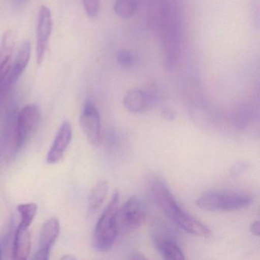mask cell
Here are the masks:
<instances>
[{
	"label": "cell",
	"instance_id": "9a60e30c",
	"mask_svg": "<svg viewBox=\"0 0 260 260\" xmlns=\"http://www.w3.org/2000/svg\"><path fill=\"white\" fill-rule=\"evenodd\" d=\"M17 211L20 215L19 223L31 226L38 213V205L33 202L20 204L17 206Z\"/></svg>",
	"mask_w": 260,
	"mask_h": 260
},
{
	"label": "cell",
	"instance_id": "ba28073f",
	"mask_svg": "<svg viewBox=\"0 0 260 260\" xmlns=\"http://www.w3.org/2000/svg\"><path fill=\"white\" fill-rule=\"evenodd\" d=\"M60 231V220L57 217H51L44 223L41 231L39 249L33 259L48 260L50 258L51 249L55 244Z\"/></svg>",
	"mask_w": 260,
	"mask_h": 260
},
{
	"label": "cell",
	"instance_id": "ac0fdd59",
	"mask_svg": "<svg viewBox=\"0 0 260 260\" xmlns=\"http://www.w3.org/2000/svg\"><path fill=\"white\" fill-rule=\"evenodd\" d=\"M117 61L123 67L132 66L135 62V57L130 51H121L117 55Z\"/></svg>",
	"mask_w": 260,
	"mask_h": 260
},
{
	"label": "cell",
	"instance_id": "52a82bcc",
	"mask_svg": "<svg viewBox=\"0 0 260 260\" xmlns=\"http://www.w3.org/2000/svg\"><path fill=\"white\" fill-rule=\"evenodd\" d=\"M53 28L52 15L46 6H42L39 11L36 41V56L38 64H42L48 49Z\"/></svg>",
	"mask_w": 260,
	"mask_h": 260
},
{
	"label": "cell",
	"instance_id": "7a4b0ae2",
	"mask_svg": "<svg viewBox=\"0 0 260 260\" xmlns=\"http://www.w3.org/2000/svg\"><path fill=\"white\" fill-rule=\"evenodd\" d=\"M119 194L116 191L95 225L92 235V246L98 252L109 250L116 240L119 228Z\"/></svg>",
	"mask_w": 260,
	"mask_h": 260
},
{
	"label": "cell",
	"instance_id": "3957f363",
	"mask_svg": "<svg viewBox=\"0 0 260 260\" xmlns=\"http://www.w3.org/2000/svg\"><path fill=\"white\" fill-rule=\"evenodd\" d=\"M252 203V198L247 194L226 191H209L196 201L199 208L209 211H237L247 208Z\"/></svg>",
	"mask_w": 260,
	"mask_h": 260
},
{
	"label": "cell",
	"instance_id": "44dd1931",
	"mask_svg": "<svg viewBox=\"0 0 260 260\" xmlns=\"http://www.w3.org/2000/svg\"><path fill=\"white\" fill-rule=\"evenodd\" d=\"M28 1H29V0H14V4L15 5L17 6V7H21V6L26 4Z\"/></svg>",
	"mask_w": 260,
	"mask_h": 260
},
{
	"label": "cell",
	"instance_id": "d6986e66",
	"mask_svg": "<svg viewBox=\"0 0 260 260\" xmlns=\"http://www.w3.org/2000/svg\"><path fill=\"white\" fill-rule=\"evenodd\" d=\"M250 232L253 234L254 236H256V237H258L259 236V221L258 220H256V221H254L252 224L250 225Z\"/></svg>",
	"mask_w": 260,
	"mask_h": 260
},
{
	"label": "cell",
	"instance_id": "e0dca14e",
	"mask_svg": "<svg viewBox=\"0 0 260 260\" xmlns=\"http://www.w3.org/2000/svg\"><path fill=\"white\" fill-rule=\"evenodd\" d=\"M85 11L90 18H95L100 13V0H83Z\"/></svg>",
	"mask_w": 260,
	"mask_h": 260
},
{
	"label": "cell",
	"instance_id": "ffe728a7",
	"mask_svg": "<svg viewBox=\"0 0 260 260\" xmlns=\"http://www.w3.org/2000/svg\"><path fill=\"white\" fill-rule=\"evenodd\" d=\"M130 259H145V256L143 255L142 254L139 253V252H134L131 255V256L129 257Z\"/></svg>",
	"mask_w": 260,
	"mask_h": 260
},
{
	"label": "cell",
	"instance_id": "277c9868",
	"mask_svg": "<svg viewBox=\"0 0 260 260\" xmlns=\"http://www.w3.org/2000/svg\"><path fill=\"white\" fill-rule=\"evenodd\" d=\"M41 121V112L36 105H28L19 111L16 118L15 138L17 151L29 141Z\"/></svg>",
	"mask_w": 260,
	"mask_h": 260
},
{
	"label": "cell",
	"instance_id": "6da1fadb",
	"mask_svg": "<svg viewBox=\"0 0 260 260\" xmlns=\"http://www.w3.org/2000/svg\"><path fill=\"white\" fill-rule=\"evenodd\" d=\"M147 188L153 202L179 228L196 237H211V230L179 206L164 181L157 177L150 178Z\"/></svg>",
	"mask_w": 260,
	"mask_h": 260
},
{
	"label": "cell",
	"instance_id": "2e32d148",
	"mask_svg": "<svg viewBox=\"0 0 260 260\" xmlns=\"http://www.w3.org/2000/svg\"><path fill=\"white\" fill-rule=\"evenodd\" d=\"M114 11L119 17L130 19L136 13L137 5L133 0H117Z\"/></svg>",
	"mask_w": 260,
	"mask_h": 260
},
{
	"label": "cell",
	"instance_id": "8fae6325",
	"mask_svg": "<svg viewBox=\"0 0 260 260\" xmlns=\"http://www.w3.org/2000/svg\"><path fill=\"white\" fill-rule=\"evenodd\" d=\"M30 226L19 223L15 231L13 243V258L25 260L29 257L31 251Z\"/></svg>",
	"mask_w": 260,
	"mask_h": 260
},
{
	"label": "cell",
	"instance_id": "7402d4cb",
	"mask_svg": "<svg viewBox=\"0 0 260 260\" xmlns=\"http://www.w3.org/2000/svg\"><path fill=\"white\" fill-rule=\"evenodd\" d=\"M62 259L64 260H74L76 259L75 257L73 256V255H64V256L62 257Z\"/></svg>",
	"mask_w": 260,
	"mask_h": 260
},
{
	"label": "cell",
	"instance_id": "5bb4252c",
	"mask_svg": "<svg viewBox=\"0 0 260 260\" xmlns=\"http://www.w3.org/2000/svg\"><path fill=\"white\" fill-rule=\"evenodd\" d=\"M31 57V44L24 42L18 50L14 60H12L11 70L15 78L18 80L28 66Z\"/></svg>",
	"mask_w": 260,
	"mask_h": 260
},
{
	"label": "cell",
	"instance_id": "8992f818",
	"mask_svg": "<svg viewBox=\"0 0 260 260\" xmlns=\"http://www.w3.org/2000/svg\"><path fill=\"white\" fill-rule=\"evenodd\" d=\"M147 207L142 199L132 196L123 205L118 211V222L124 228L135 230L145 221Z\"/></svg>",
	"mask_w": 260,
	"mask_h": 260
},
{
	"label": "cell",
	"instance_id": "7c38bea8",
	"mask_svg": "<svg viewBox=\"0 0 260 260\" xmlns=\"http://www.w3.org/2000/svg\"><path fill=\"white\" fill-rule=\"evenodd\" d=\"M150 97L139 89L127 91L123 98V104L126 109L133 113H139L150 106Z\"/></svg>",
	"mask_w": 260,
	"mask_h": 260
},
{
	"label": "cell",
	"instance_id": "5b68a950",
	"mask_svg": "<svg viewBox=\"0 0 260 260\" xmlns=\"http://www.w3.org/2000/svg\"><path fill=\"white\" fill-rule=\"evenodd\" d=\"M80 127L88 141L92 145H100L102 140L101 120L100 112L93 102L85 103L80 118Z\"/></svg>",
	"mask_w": 260,
	"mask_h": 260
},
{
	"label": "cell",
	"instance_id": "9c48e42d",
	"mask_svg": "<svg viewBox=\"0 0 260 260\" xmlns=\"http://www.w3.org/2000/svg\"><path fill=\"white\" fill-rule=\"evenodd\" d=\"M73 138V129L71 122L65 121L60 126L52 146L48 151L47 162L55 164L63 158Z\"/></svg>",
	"mask_w": 260,
	"mask_h": 260
},
{
	"label": "cell",
	"instance_id": "603a6c76",
	"mask_svg": "<svg viewBox=\"0 0 260 260\" xmlns=\"http://www.w3.org/2000/svg\"><path fill=\"white\" fill-rule=\"evenodd\" d=\"M0 258H1V244H0Z\"/></svg>",
	"mask_w": 260,
	"mask_h": 260
},
{
	"label": "cell",
	"instance_id": "30bf717a",
	"mask_svg": "<svg viewBox=\"0 0 260 260\" xmlns=\"http://www.w3.org/2000/svg\"><path fill=\"white\" fill-rule=\"evenodd\" d=\"M153 243L161 256L165 259L184 260L185 255L174 239L162 232L153 234Z\"/></svg>",
	"mask_w": 260,
	"mask_h": 260
},
{
	"label": "cell",
	"instance_id": "4fadbf2b",
	"mask_svg": "<svg viewBox=\"0 0 260 260\" xmlns=\"http://www.w3.org/2000/svg\"><path fill=\"white\" fill-rule=\"evenodd\" d=\"M108 191L109 185L106 181H100L93 187L88 200L87 213L89 217L94 215L100 209L106 200Z\"/></svg>",
	"mask_w": 260,
	"mask_h": 260
}]
</instances>
